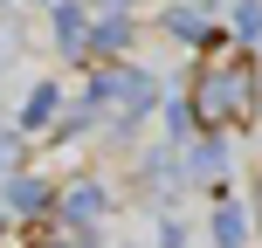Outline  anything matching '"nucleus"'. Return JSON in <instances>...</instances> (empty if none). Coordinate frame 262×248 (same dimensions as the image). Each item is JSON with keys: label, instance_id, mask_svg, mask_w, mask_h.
Segmentation results:
<instances>
[{"label": "nucleus", "instance_id": "nucleus-1", "mask_svg": "<svg viewBox=\"0 0 262 248\" xmlns=\"http://www.w3.org/2000/svg\"><path fill=\"white\" fill-rule=\"evenodd\" d=\"M193 118H200V131H221V124L255 118V62H249V55L207 62V76H200V90H193Z\"/></svg>", "mask_w": 262, "mask_h": 248}, {"label": "nucleus", "instance_id": "nucleus-2", "mask_svg": "<svg viewBox=\"0 0 262 248\" xmlns=\"http://www.w3.org/2000/svg\"><path fill=\"white\" fill-rule=\"evenodd\" d=\"M90 97H97V110H111L118 124H138V118H152L159 83L145 76L138 62H104V69L90 76Z\"/></svg>", "mask_w": 262, "mask_h": 248}, {"label": "nucleus", "instance_id": "nucleus-3", "mask_svg": "<svg viewBox=\"0 0 262 248\" xmlns=\"http://www.w3.org/2000/svg\"><path fill=\"white\" fill-rule=\"evenodd\" d=\"M90 7H83V0H55V49L69 55V62H76V55H90Z\"/></svg>", "mask_w": 262, "mask_h": 248}, {"label": "nucleus", "instance_id": "nucleus-4", "mask_svg": "<svg viewBox=\"0 0 262 248\" xmlns=\"http://www.w3.org/2000/svg\"><path fill=\"white\" fill-rule=\"evenodd\" d=\"M104 207H111V200H104V186H97V179H76V186L62 193V228L90 235V221H104Z\"/></svg>", "mask_w": 262, "mask_h": 248}, {"label": "nucleus", "instance_id": "nucleus-5", "mask_svg": "<svg viewBox=\"0 0 262 248\" xmlns=\"http://www.w3.org/2000/svg\"><path fill=\"white\" fill-rule=\"evenodd\" d=\"M7 207H14V214H49V179H35V172H7Z\"/></svg>", "mask_w": 262, "mask_h": 248}, {"label": "nucleus", "instance_id": "nucleus-6", "mask_svg": "<svg viewBox=\"0 0 262 248\" xmlns=\"http://www.w3.org/2000/svg\"><path fill=\"white\" fill-rule=\"evenodd\" d=\"M166 35L200 41V49H207V41H214V28H207V14H200V7H186V0H180V7H166Z\"/></svg>", "mask_w": 262, "mask_h": 248}, {"label": "nucleus", "instance_id": "nucleus-7", "mask_svg": "<svg viewBox=\"0 0 262 248\" xmlns=\"http://www.w3.org/2000/svg\"><path fill=\"white\" fill-rule=\"evenodd\" d=\"M186 166H193V179H221V172H228V145H221V131H207V138L193 145V159H186Z\"/></svg>", "mask_w": 262, "mask_h": 248}, {"label": "nucleus", "instance_id": "nucleus-8", "mask_svg": "<svg viewBox=\"0 0 262 248\" xmlns=\"http://www.w3.org/2000/svg\"><path fill=\"white\" fill-rule=\"evenodd\" d=\"M124 41H131V14H104V21H97V35H90V55H104V62H111Z\"/></svg>", "mask_w": 262, "mask_h": 248}, {"label": "nucleus", "instance_id": "nucleus-9", "mask_svg": "<svg viewBox=\"0 0 262 248\" xmlns=\"http://www.w3.org/2000/svg\"><path fill=\"white\" fill-rule=\"evenodd\" d=\"M49 118H55V83H35L28 104H21V131H41Z\"/></svg>", "mask_w": 262, "mask_h": 248}, {"label": "nucleus", "instance_id": "nucleus-10", "mask_svg": "<svg viewBox=\"0 0 262 248\" xmlns=\"http://www.w3.org/2000/svg\"><path fill=\"white\" fill-rule=\"evenodd\" d=\"M242 235H249L242 207H221V214H214V241H221V248H242Z\"/></svg>", "mask_w": 262, "mask_h": 248}, {"label": "nucleus", "instance_id": "nucleus-11", "mask_svg": "<svg viewBox=\"0 0 262 248\" xmlns=\"http://www.w3.org/2000/svg\"><path fill=\"white\" fill-rule=\"evenodd\" d=\"M235 35H242V41H262V7H255V0L235 7Z\"/></svg>", "mask_w": 262, "mask_h": 248}, {"label": "nucleus", "instance_id": "nucleus-12", "mask_svg": "<svg viewBox=\"0 0 262 248\" xmlns=\"http://www.w3.org/2000/svg\"><path fill=\"white\" fill-rule=\"evenodd\" d=\"M0 7H7V0H0Z\"/></svg>", "mask_w": 262, "mask_h": 248}, {"label": "nucleus", "instance_id": "nucleus-13", "mask_svg": "<svg viewBox=\"0 0 262 248\" xmlns=\"http://www.w3.org/2000/svg\"><path fill=\"white\" fill-rule=\"evenodd\" d=\"M0 228H7V221H0Z\"/></svg>", "mask_w": 262, "mask_h": 248}]
</instances>
